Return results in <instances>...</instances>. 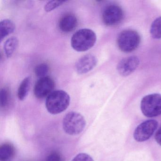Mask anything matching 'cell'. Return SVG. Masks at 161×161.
Here are the masks:
<instances>
[{"instance_id":"cell-1","label":"cell","mask_w":161,"mask_h":161,"mask_svg":"<svg viewBox=\"0 0 161 161\" xmlns=\"http://www.w3.org/2000/svg\"><path fill=\"white\" fill-rule=\"evenodd\" d=\"M97 36L92 30L83 29L79 30L71 37V45L77 52H85L94 47Z\"/></svg>"},{"instance_id":"cell-2","label":"cell","mask_w":161,"mask_h":161,"mask_svg":"<svg viewBox=\"0 0 161 161\" xmlns=\"http://www.w3.org/2000/svg\"><path fill=\"white\" fill-rule=\"evenodd\" d=\"M70 100L69 95L65 91L55 90L47 97L46 108L50 114H57L67 109L70 103Z\"/></svg>"},{"instance_id":"cell-3","label":"cell","mask_w":161,"mask_h":161,"mask_svg":"<svg viewBox=\"0 0 161 161\" xmlns=\"http://www.w3.org/2000/svg\"><path fill=\"white\" fill-rule=\"evenodd\" d=\"M86 124V122L83 116L76 112H70L67 114L63 121L64 130L70 135L80 133L84 129Z\"/></svg>"},{"instance_id":"cell-4","label":"cell","mask_w":161,"mask_h":161,"mask_svg":"<svg viewBox=\"0 0 161 161\" xmlns=\"http://www.w3.org/2000/svg\"><path fill=\"white\" fill-rule=\"evenodd\" d=\"M140 108L143 114L148 118H153L161 115V95L153 94L143 98Z\"/></svg>"},{"instance_id":"cell-5","label":"cell","mask_w":161,"mask_h":161,"mask_svg":"<svg viewBox=\"0 0 161 161\" xmlns=\"http://www.w3.org/2000/svg\"><path fill=\"white\" fill-rule=\"evenodd\" d=\"M140 43L139 34L133 30H125L121 32L117 38L119 48L123 52L129 53L136 49Z\"/></svg>"},{"instance_id":"cell-6","label":"cell","mask_w":161,"mask_h":161,"mask_svg":"<svg viewBox=\"0 0 161 161\" xmlns=\"http://www.w3.org/2000/svg\"><path fill=\"white\" fill-rule=\"evenodd\" d=\"M158 126V122L154 119H148L140 123L134 132L135 140L138 142L148 140Z\"/></svg>"},{"instance_id":"cell-7","label":"cell","mask_w":161,"mask_h":161,"mask_svg":"<svg viewBox=\"0 0 161 161\" xmlns=\"http://www.w3.org/2000/svg\"><path fill=\"white\" fill-rule=\"evenodd\" d=\"M123 10L116 5L107 6L103 13V23L108 26H115L119 24L123 19Z\"/></svg>"},{"instance_id":"cell-8","label":"cell","mask_w":161,"mask_h":161,"mask_svg":"<svg viewBox=\"0 0 161 161\" xmlns=\"http://www.w3.org/2000/svg\"><path fill=\"white\" fill-rule=\"evenodd\" d=\"M54 88V82L52 79L47 76L40 78L35 86V96L38 99L47 97L53 92Z\"/></svg>"},{"instance_id":"cell-9","label":"cell","mask_w":161,"mask_h":161,"mask_svg":"<svg viewBox=\"0 0 161 161\" xmlns=\"http://www.w3.org/2000/svg\"><path fill=\"white\" fill-rule=\"evenodd\" d=\"M139 63V58L137 56H130L121 60L118 64L117 69L121 76H129L138 67Z\"/></svg>"},{"instance_id":"cell-10","label":"cell","mask_w":161,"mask_h":161,"mask_svg":"<svg viewBox=\"0 0 161 161\" xmlns=\"http://www.w3.org/2000/svg\"><path fill=\"white\" fill-rule=\"evenodd\" d=\"M97 60L93 54H86L80 58L75 65V69L79 74H84L91 71L97 65Z\"/></svg>"},{"instance_id":"cell-11","label":"cell","mask_w":161,"mask_h":161,"mask_svg":"<svg viewBox=\"0 0 161 161\" xmlns=\"http://www.w3.org/2000/svg\"><path fill=\"white\" fill-rule=\"evenodd\" d=\"M78 25L77 18L72 14L64 16L60 19L59 23L60 30L63 32L69 33L73 31Z\"/></svg>"},{"instance_id":"cell-12","label":"cell","mask_w":161,"mask_h":161,"mask_svg":"<svg viewBox=\"0 0 161 161\" xmlns=\"http://www.w3.org/2000/svg\"><path fill=\"white\" fill-rule=\"evenodd\" d=\"M15 155V148L10 143H4L0 147V161H11Z\"/></svg>"},{"instance_id":"cell-13","label":"cell","mask_w":161,"mask_h":161,"mask_svg":"<svg viewBox=\"0 0 161 161\" xmlns=\"http://www.w3.org/2000/svg\"><path fill=\"white\" fill-rule=\"evenodd\" d=\"M15 29V25L10 19H4L0 23V40L2 41L7 36L13 33Z\"/></svg>"},{"instance_id":"cell-14","label":"cell","mask_w":161,"mask_h":161,"mask_svg":"<svg viewBox=\"0 0 161 161\" xmlns=\"http://www.w3.org/2000/svg\"><path fill=\"white\" fill-rule=\"evenodd\" d=\"M31 78L26 77L21 82L18 90V97L20 100L23 101L28 96L31 88Z\"/></svg>"},{"instance_id":"cell-15","label":"cell","mask_w":161,"mask_h":161,"mask_svg":"<svg viewBox=\"0 0 161 161\" xmlns=\"http://www.w3.org/2000/svg\"><path fill=\"white\" fill-rule=\"evenodd\" d=\"M18 45V40L15 36L10 37L6 40L4 44V49L7 58H10L13 56Z\"/></svg>"},{"instance_id":"cell-16","label":"cell","mask_w":161,"mask_h":161,"mask_svg":"<svg viewBox=\"0 0 161 161\" xmlns=\"http://www.w3.org/2000/svg\"><path fill=\"white\" fill-rule=\"evenodd\" d=\"M150 34L153 39L161 38V17L156 19L152 24Z\"/></svg>"},{"instance_id":"cell-17","label":"cell","mask_w":161,"mask_h":161,"mask_svg":"<svg viewBox=\"0 0 161 161\" xmlns=\"http://www.w3.org/2000/svg\"><path fill=\"white\" fill-rule=\"evenodd\" d=\"M49 71V67L46 64L38 65L35 68V73L37 77L40 78L47 77Z\"/></svg>"},{"instance_id":"cell-18","label":"cell","mask_w":161,"mask_h":161,"mask_svg":"<svg viewBox=\"0 0 161 161\" xmlns=\"http://www.w3.org/2000/svg\"><path fill=\"white\" fill-rule=\"evenodd\" d=\"M66 2L64 1H50L46 3L44 9L46 12H50Z\"/></svg>"},{"instance_id":"cell-19","label":"cell","mask_w":161,"mask_h":161,"mask_svg":"<svg viewBox=\"0 0 161 161\" xmlns=\"http://www.w3.org/2000/svg\"><path fill=\"white\" fill-rule=\"evenodd\" d=\"M9 101V91L6 88H2L0 92V104L1 107H6L8 104Z\"/></svg>"},{"instance_id":"cell-20","label":"cell","mask_w":161,"mask_h":161,"mask_svg":"<svg viewBox=\"0 0 161 161\" xmlns=\"http://www.w3.org/2000/svg\"><path fill=\"white\" fill-rule=\"evenodd\" d=\"M72 161H94V160L86 153H80L76 155Z\"/></svg>"},{"instance_id":"cell-21","label":"cell","mask_w":161,"mask_h":161,"mask_svg":"<svg viewBox=\"0 0 161 161\" xmlns=\"http://www.w3.org/2000/svg\"><path fill=\"white\" fill-rule=\"evenodd\" d=\"M61 154L57 152L51 153L46 159V161H62Z\"/></svg>"},{"instance_id":"cell-22","label":"cell","mask_w":161,"mask_h":161,"mask_svg":"<svg viewBox=\"0 0 161 161\" xmlns=\"http://www.w3.org/2000/svg\"><path fill=\"white\" fill-rule=\"evenodd\" d=\"M155 141L161 146V127L157 131L154 136Z\"/></svg>"}]
</instances>
